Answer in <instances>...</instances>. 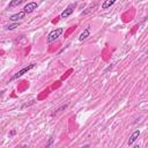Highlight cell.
Here are the masks:
<instances>
[{"instance_id": "obj_1", "label": "cell", "mask_w": 148, "mask_h": 148, "mask_svg": "<svg viewBox=\"0 0 148 148\" xmlns=\"http://www.w3.org/2000/svg\"><path fill=\"white\" fill-rule=\"evenodd\" d=\"M35 67V64H30V65H28V66H25V67H23L22 69H20L18 72H16L10 79H9V81H14V80H16V79H18V77H21L22 75H24L25 73H28L29 71H31L32 68Z\"/></svg>"}, {"instance_id": "obj_2", "label": "cell", "mask_w": 148, "mask_h": 148, "mask_svg": "<svg viewBox=\"0 0 148 148\" xmlns=\"http://www.w3.org/2000/svg\"><path fill=\"white\" fill-rule=\"evenodd\" d=\"M62 31H64V29L62 28H57V29H54V30H52L49 35H47V43H52V42H54L58 37H60V35L62 34Z\"/></svg>"}, {"instance_id": "obj_3", "label": "cell", "mask_w": 148, "mask_h": 148, "mask_svg": "<svg viewBox=\"0 0 148 148\" xmlns=\"http://www.w3.org/2000/svg\"><path fill=\"white\" fill-rule=\"evenodd\" d=\"M75 7H76V3H71V5H68V6L62 10V13L60 14V18H67L68 16H71V15L73 14Z\"/></svg>"}, {"instance_id": "obj_4", "label": "cell", "mask_w": 148, "mask_h": 148, "mask_svg": "<svg viewBox=\"0 0 148 148\" xmlns=\"http://www.w3.org/2000/svg\"><path fill=\"white\" fill-rule=\"evenodd\" d=\"M37 7H38V5H37L36 2H28V3L23 7V12H24L25 14H29V13H32L35 9H37Z\"/></svg>"}, {"instance_id": "obj_5", "label": "cell", "mask_w": 148, "mask_h": 148, "mask_svg": "<svg viewBox=\"0 0 148 148\" xmlns=\"http://www.w3.org/2000/svg\"><path fill=\"white\" fill-rule=\"evenodd\" d=\"M24 16H25V13L22 10V12H18V13H16V14L10 15L9 20H10V21H13V22H17L18 20H22Z\"/></svg>"}, {"instance_id": "obj_6", "label": "cell", "mask_w": 148, "mask_h": 148, "mask_svg": "<svg viewBox=\"0 0 148 148\" xmlns=\"http://www.w3.org/2000/svg\"><path fill=\"white\" fill-rule=\"evenodd\" d=\"M139 135H140V130H135V131L132 133V135L130 136V139H128V146L133 145V143L136 141V139L139 138Z\"/></svg>"}, {"instance_id": "obj_7", "label": "cell", "mask_w": 148, "mask_h": 148, "mask_svg": "<svg viewBox=\"0 0 148 148\" xmlns=\"http://www.w3.org/2000/svg\"><path fill=\"white\" fill-rule=\"evenodd\" d=\"M89 35H90V27H87V28H84V30L81 32V35H80V37H79V40H84L87 37H89Z\"/></svg>"}, {"instance_id": "obj_8", "label": "cell", "mask_w": 148, "mask_h": 148, "mask_svg": "<svg viewBox=\"0 0 148 148\" xmlns=\"http://www.w3.org/2000/svg\"><path fill=\"white\" fill-rule=\"evenodd\" d=\"M117 0H104V2L102 3V9H108L110 8Z\"/></svg>"}, {"instance_id": "obj_9", "label": "cell", "mask_w": 148, "mask_h": 148, "mask_svg": "<svg viewBox=\"0 0 148 148\" xmlns=\"http://www.w3.org/2000/svg\"><path fill=\"white\" fill-rule=\"evenodd\" d=\"M25 0H12L10 2H9V5H8V8H13V7H16V6H18V5H21V3H23Z\"/></svg>"}, {"instance_id": "obj_10", "label": "cell", "mask_w": 148, "mask_h": 148, "mask_svg": "<svg viewBox=\"0 0 148 148\" xmlns=\"http://www.w3.org/2000/svg\"><path fill=\"white\" fill-rule=\"evenodd\" d=\"M20 24H21V22H18V21H17V22H14L13 24L7 25V27H6V30H14V29H15V28H17Z\"/></svg>"}, {"instance_id": "obj_11", "label": "cell", "mask_w": 148, "mask_h": 148, "mask_svg": "<svg viewBox=\"0 0 148 148\" xmlns=\"http://www.w3.org/2000/svg\"><path fill=\"white\" fill-rule=\"evenodd\" d=\"M66 106H67V104H65V105H62V106H60L59 109H57V110H56V111H54V112L52 113V116H54V114H57L58 112H60L61 110H64V109H66Z\"/></svg>"}]
</instances>
